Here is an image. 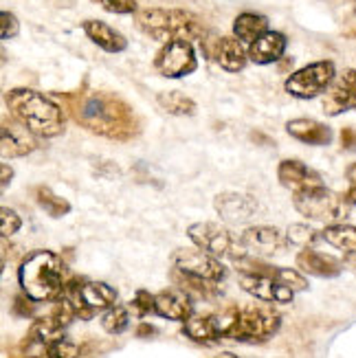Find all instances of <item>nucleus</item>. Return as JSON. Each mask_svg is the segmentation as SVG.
<instances>
[{
  "mask_svg": "<svg viewBox=\"0 0 356 358\" xmlns=\"http://www.w3.org/2000/svg\"><path fill=\"white\" fill-rule=\"evenodd\" d=\"M64 108V113L75 119L77 126L84 130L111 138V141H130L141 132V119L134 113V108L121 95L108 90H86L82 86L77 92L59 95L55 92Z\"/></svg>",
  "mask_w": 356,
  "mask_h": 358,
  "instance_id": "nucleus-1",
  "label": "nucleus"
},
{
  "mask_svg": "<svg viewBox=\"0 0 356 358\" xmlns=\"http://www.w3.org/2000/svg\"><path fill=\"white\" fill-rule=\"evenodd\" d=\"M7 110L15 121L40 138H55L66 130V113L53 97L34 88H13L5 95Z\"/></svg>",
  "mask_w": 356,
  "mask_h": 358,
  "instance_id": "nucleus-2",
  "label": "nucleus"
},
{
  "mask_svg": "<svg viewBox=\"0 0 356 358\" xmlns=\"http://www.w3.org/2000/svg\"><path fill=\"white\" fill-rule=\"evenodd\" d=\"M18 284L34 301H57L66 288L64 262L53 251L29 253L18 266Z\"/></svg>",
  "mask_w": 356,
  "mask_h": 358,
  "instance_id": "nucleus-3",
  "label": "nucleus"
},
{
  "mask_svg": "<svg viewBox=\"0 0 356 358\" xmlns=\"http://www.w3.org/2000/svg\"><path fill=\"white\" fill-rule=\"evenodd\" d=\"M134 22L145 36L159 40L163 44L176 42V40L203 42L209 36L198 15H194L187 9H161V7L138 9L134 13Z\"/></svg>",
  "mask_w": 356,
  "mask_h": 358,
  "instance_id": "nucleus-4",
  "label": "nucleus"
},
{
  "mask_svg": "<svg viewBox=\"0 0 356 358\" xmlns=\"http://www.w3.org/2000/svg\"><path fill=\"white\" fill-rule=\"evenodd\" d=\"M222 338L240 341V343H266L282 328V315L273 308L244 306L229 308L218 315Z\"/></svg>",
  "mask_w": 356,
  "mask_h": 358,
  "instance_id": "nucleus-5",
  "label": "nucleus"
},
{
  "mask_svg": "<svg viewBox=\"0 0 356 358\" xmlns=\"http://www.w3.org/2000/svg\"><path fill=\"white\" fill-rule=\"evenodd\" d=\"M292 205L308 220L326 222L328 227L346 220L352 209V200L346 194L330 192L326 187V189L311 192V194H295L292 196Z\"/></svg>",
  "mask_w": 356,
  "mask_h": 358,
  "instance_id": "nucleus-6",
  "label": "nucleus"
},
{
  "mask_svg": "<svg viewBox=\"0 0 356 358\" xmlns=\"http://www.w3.org/2000/svg\"><path fill=\"white\" fill-rule=\"evenodd\" d=\"M187 238L194 242V246L203 248L213 257L238 259L246 255L242 240L218 222H194L187 227Z\"/></svg>",
  "mask_w": 356,
  "mask_h": 358,
  "instance_id": "nucleus-7",
  "label": "nucleus"
},
{
  "mask_svg": "<svg viewBox=\"0 0 356 358\" xmlns=\"http://www.w3.org/2000/svg\"><path fill=\"white\" fill-rule=\"evenodd\" d=\"M336 80V66L332 59H319L308 64L299 71L292 73L288 80L284 82V90L288 95L297 99H315L323 92H328V88Z\"/></svg>",
  "mask_w": 356,
  "mask_h": 358,
  "instance_id": "nucleus-8",
  "label": "nucleus"
},
{
  "mask_svg": "<svg viewBox=\"0 0 356 358\" xmlns=\"http://www.w3.org/2000/svg\"><path fill=\"white\" fill-rule=\"evenodd\" d=\"M152 66L165 80H180L198 69V57L192 42H167L157 51L152 59Z\"/></svg>",
  "mask_w": 356,
  "mask_h": 358,
  "instance_id": "nucleus-9",
  "label": "nucleus"
},
{
  "mask_svg": "<svg viewBox=\"0 0 356 358\" xmlns=\"http://www.w3.org/2000/svg\"><path fill=\"white\" fill-rule=\"evenodd\" d=\"M172 268H178L183 273L200 277V279H209V282H215V284H220L227 277L225 264L218 257L209 255L207 251H203V248H198V246L176 248V251L172 253Z\"/></svg>",
  "mask_w": 356,
  "mask_h": 358,
  "instance_id": "nucleus-10",
  "label": "nucleus"
},
{
  "mask_svg": "<svg viewBox=\"0 0 356 358\" xmlns=\"http://www.w3.org/2000/svg\"><path fill=\"white\" fill-rule=\"evenodd\" d=\"M203 53L227 73H240L246 62H251L249 49L236 36H207L203 40Z\"/></svg>",
  "mask_w": 356,
  "mask_h": 358,
  "instance_id": "nucleus-11",
  "label": "nucleus"
},
{
  "mask_svg": "<svg viewBox=\"0 0 356 358\" xmlns=\"http://www.w3.org/2000/svg\"><path fill=\"white\" fill-rule=\"evenodd\" d=\"M277 180L292 196L326 189V182H323L321 174L297 159H286L277 165Z\"/></svg>",
  "mask_w": 356,
  "mask_h": 358,
  "instance_id": "nucleus-12",
  "label": "nucleus"
},
{
  "mask_svg": "<svg viewBox=\"0 0 356 358\" xmlns=\"http://www.w3.org/2000/svg\"><path fill=\"white\" fill-rule=\"evenodd\" d=\"M242 246L246 248V253H253L255 257H271L282 253L284 248L288 246L286 242V233H282L280 229L275 227H246L242 231Z\"/></svg>",
  "mask_w": 356,
  "mask_h": 358,
  "instance_id": "nucleus-13",
  "label": "nucleus"
},
{
  "mask_svg": "<svg viewBox=\"0 0 356 358\" xmlns=\"http://www.w3.org/2000/svg\"><path fill=\"white\" fill-rule=\"evenodd\" d=\"M0 150L5 159H22L38 150V136L13 117H5L0 126Z\"/></svg>",
  "mask_w": 356,
  "mask_h": 358,
  "instance_id": "nucleus-14",
  "label": "nucleus"
},
{
  "mask_svg": "<svg viewBox=\"0 0 356 358\" xmlns=\"http://www.w3.org/2000/svg\"><path fill=\"white\" fill-rule=\"evenodd\" d=\"M348 110H356V69H348L339 75L323 99V113L330 117Z\"/></svg>",
  "mask_w": 356,
  "mask_h": 358,
  "instance_id": "nucleus-15",
  "label": "nucleus"
},
{
  "mask_svg": "<svg viewBox=\"0 0 356 358\" xmlns=\"http://www.w3.org/2000/svg\"><path fill=\"white\" fill-rule=\"evenodd\" d=\"M213 209L225 222L238 224V222H246L255 213L257 202L246 194L222 192L213 198Z\"/></svg>",
  "mask_w": 356,
  "mask_h": 358,
  "instance_id": "nucleus-16",
  "label": "nucleus"
},
{
  "mask_svg": "<svg viewBox=\"0 0 356 358\" xmlns=\"http://www.w3.org/2000/svg\"><path fill=\"white\" fill-rule=\"evenodd\" d=\"M240 288L244 292H249L251 297L266 301V303H290L295 292L280 284L273 277H246L240 275Z\"/></svg>",
  "mask_w": 356,
  "mask_h": 358,
  "instance_id": "nucleus-17",
  "label": "nucleus"
},
{
  "mask_svg": "<svg viewBox=\"0 0 356 358\" xmlns=\"http://www.w3.org/2000/svg\"><path fill=\"white\" fill-rule=\"evenodd\" d=\"M154 315H159L161 319L167 321H180L185 323L190 317H194V299L190 294H185L183 290L174 288H165L157 292V308H154Z\"/></svg>",
  "mask_w": 356,
  "mask_h": 358,
  "instance_id": "nucleus-18",
  "label": "nucleus"
},
{
  "mask_svg": "<svg viewBox=\"0 0 356 358\" xmlns=\"http://www.w3.org/2000/svg\"><path fill=\"white\" fill-rule=\"evenodd\" d=\"M297 266L306 275L321 277V279H334L343 273L346 264L328 253L315 251V248H306V251L297 253Z\"/></svg>",
  "mask_w": 356,
  "mask_h": 358,
  "instance_id": "nucleus-19",
  "label": "nucleus"
},
{
  "mask_svg": "<svg viewBox=\"0 0 356 358\" xmlns=\"http://www.w3.org/2000/svg\"><path fill=\"white\" fill-rule=\"evenodd\" d=\"M286 46H288V40L284 34H280V31H266L264 36L257 38L249 46V59L259 66L275 64L277 59L284 57Z\"/></svg>",
  "mask_w": 356,
  "mask_h": 358,
  "instance_id": "nucleus-20",
  "label": "nucleus"
},
{
  "mask_svg": "<svg viewBox=\"0 0 356 358\" xmlns=\"http://www.w3.org/2000/svg\"><path fill=\"white\" fill-rule=\"evenodd\" d=\"M84 34L92 44H97L101 51L106 53H121L128 49V40L123 34H119L117 29H113L108 22L101 20H84L82 22Z\"/></svg>",
  "mask_w": 356,
  "mask_h": 358,
  "instance_id": "nucleus-21",
  "label": "nucleus"
},
{
  "mask_svg": "<svg viewBox=\"0 0 356 358\" xmlns=\"http://www.w3.org/2000/svg\"><path fill=\"white\" fill-rule=\"evenodd\" d=\"M286 132L306 145H330L332 143L330 126L315 119H292L286 123Z\"/></svg>",
  "mask_w": 356,
  "mask_h": 358,
  "instance_id": "nucleus-22",
  "label": "nucleus"
},
{
  "mask_svg": "<svg viewBox=\"0 0 356 358\" xmlns=\"http://www.w3.org/2000/svg\"><path fill=\"white\" fill-rule=\"evenodd\" d=\"M183 334L194 343L211 345L222 338L218 315H194L183 323Z\"/></svg>",
  "mask_w": 356,
  "mask_h": 358,
  "instance_id": "nucleus-23",
  "label": "nucleus"
},
{
  "mask_svg": "<svg viewBox=\"0 0 356 358\" xmlns=\"http://www.w3.org/2000/svg\"><path fill=\"white\" fill-rule=\"evenodd\" d=\"M172 282L178 290L190 294L192 299H203V301H213L220 297V284L209 282V279H200L194 275H187L178 268H172Z\"/></svg>",
  "mask_w": 356,
  "mask_h": 358,
  "instance_id": "nucleus-24",
  "label": "nucleus"
},
{
  "mask_svg": "<svg viewBox=\"0 0 356 358\" xmlns=\"http://www.w3.org/2000/svg\"><path fill=\"white\" fill-rule=\"evenodd\" d=\"M269 29V18L266 15H262V13H253V11H244L240 13L238 18L234 20V36L246 44V49L257 40L266 34Z\"/></svg>",
  "mask_w": 356,
  "mask_h": 358,
  "instance_id": "nucleus-25",
  "label": "nucleus"
},
{
  "mask_svg": "<svg viewBox=\"0 0 356 358\" xmlns=\"http://www.w3.org/2000/svg\"><path fill=\"white\" fill-rule=\"evenodd\" d=\"M321 238L323 242L334 246L336 251L346 253V257H356V227L343 222L328 224L321 229Z\"/></svg>",
  "mask_w": 356,
  "mask_h": 358,
  "instance_id": "nucleus-26",
  "label": "nucleus"
},
{
  "mask_svg": "<svg viewBox=\"0 0 356 358\" xmlns=\"http://www.w3.org/2000/svg\"><path fill=\"white\" fill-rule=\"evenodd\" d=\"M159 106L172 117H192L196 113V101L180 90H165L157 97Z\"/></svg>",
  "mask_w": 356,
  "mask_h": 358,
  "instance_id": "nucleus-27",
  "label": "nucleus"
},
{
  "mask_svg": "<svg viewBox=\"0 0 356 358\" xmlns=\"http://www.w3.org/2000/svg\"><path fill=\"white\" fill-rule=\"evenodd\" d=\"M34 196H36V202L38 205L49 213L51 217H64L66 213H71V202L64 200V198H59L53 189H49V187H36L34 189Z\"/></svg>",
  "mask_w": 356,
  "mask_h": 358,
  "instance_id": "nucleus-28",
  "label": "nucleus"
},
{
  "mask_svg": "<svg viewBox=\"0 0 356 358\" xmlns=\"http://www.w3.org/2000/svg\"><path fill=\"white\" fill-rule=\"evenodd\" d=\"M321 231L313 229L311 224H290L286 229V242L290 246L306 251V248H315L317 242H321Z\"/></svg>",
  "mask_w": 356,
  "mask_h": 358,
  "instance_id": "nucleus-29",
  "label": "nucleus"
},
{
  "mask_svg": "<svg viewBox=\"0 0 356 358\" xmlns=\"http://www.w3.org/2000/svg\"><path fill=\"white\" fill-rule=\"evenodd\" d=\"M234 268L246 277H273L277 271L275 264H269L262 257H251V255H242L234 259Z\"/></svg>",
  "mask_w": 356,
  "mask_h": 358,
  "instance_id": "nucleus-30",
  "label": "nucleus"
},
{
  "mask_svg": "<svg viewBox=\"0 0 356 358\" xmlns=\"http://www.w3.org/2000/svg\"><path fill=\"white\" fill-rule=\"evenodd\" d=\"M130 325V313L126 306H113L111 310H106L101 317V328L108 334H121L126 332V328Z\"/></svg>",
  "mask_w": 356,
  "mask_h": 358,
  "instance_id": "nucleus-31",
  "label": "nucleus"
},
{
  "mask_svg": "<svg viewBox=\"0 0 356 358\" xmlns=\"http://www.w3.org/2000/svg\"><path fill=\"white\" fill-rule=\"evenodd\" d=\"M273 279H277V282L284 284L286 288H290L292 292H304V290H308V286H311V284H308V279L299 271L286 268V266H277Z\"/></svg>",
  "mask_w": 356,
  "mask_h": 358,
  "instance_id": "nucleus-32",
  "label": "nucleus"
},
{
  "mask_svg": "<svg viewBox=\"0 0 356 358\" xmlns=\"http://www.w3.org/2000/svg\"><path fill=\"white\" fill-rule=\"evenodd\" d=\"M128 308L136 317H148V315L154 313V308H157V294H152V292H148L143 288L136 290Z\"/></svg>",
  "mask_w": 356,
  "mask_h": 358,
  "instance_id": "nucleus-33",
  "label": "nucleus"
},
{
  "mask_svg": "<svg viewBox=\"0 0 356 358\" xmlns=\"http://www.w3.org/2000/svg\"><path fill=\"white\" fill-rule=\"evenodd\" d=\"M62 328H69V325L77 319V315H75V308H73V303L66 299V297H62V299H57V301H53V310L49 313Z\"/></svg>",
  "mask_w": 356,
  "mask_h": 358,
  "instance_id": "nucleus-34",
  "label": "nucleus"
},
{
  "mask_svg": "<svg viewBox=\"0 0 356 358\" xmlns=\"http://www.w3.org/2000/svg\"><path fill=\"white\" fill-rule=\"evenodd\" d=\"M80 354H82V348L69 338H62L57 343L46 348V358H80Z\"/></svg>",
  "mask_w": 356,
  "mask_h": 358,
  "instance_id": "nucleus-35",
  "label": "nucleus"
},
{
  "mask_svg": "<svg viewBox=\"0 0 356 358\" xmlns=\"http://www.w3.org/2000/svg\"><path fill=\"white\" fill-rule=\"evenodd\" d=\"M0 217H3V222H0V233H3V238L7 240V238H11V236H15V233L20 231V227H22V217L15 213L13 209H9V207H3L0 209Z\"/></svg>",
  "mask_w": 356,
  "mask_h": 358,
  "instance_id": "nucleus-36",
  "label": "nucleus"
},
{
  "mask_svg": "<svg viewBox=\"0 0 356 358\" xmlns=\"http://www.w3.org/2000/svg\"><path fill=\"white\" fill-rule=\"evenodd\" d=\"M108 13H136V0H92Z\"/></svg>",
  "mask_w": 356,
  "mask_h": 358,
  "instance_id": "nucleus-37",
  "label": "nucleus"
},
{
  "mask_svg": "<svg viewBox=\"0 0 356 358\" xmlns=\"http://www.w3.org/2000/svg\"><path fill=\"white\" fill-rule=\"evenodd\" d=\"M20 31V22L11 11H3L0 13V38L3 40H11L18 36Z\"/></svg>",
  "mask_w": 356,
  "mask_h": 358,
  "instance_id": "nucleus-38",
  "label": "nucleus"
},
{
  "mask_svg": "<svg viewBox=\"0 0 356 358\" xmlns=\"http://www.w3.org/2000/svg\"><path fill=\"white\" fill-rule=\"evenodd\" d=\"M11 313L15 317H22V319L34 317V299L27 297L24 292H18L11 301Z\"/></svg>",
  "mask_w": 356,
  "mask_h": 358,
  "instance_id": "nucleus-39",
  "label": "nucleus"
},
{
  "mask_svg": "<svg viewBox=\"0 0 356 358\" xmlns=\"http://www.w3.org/2000/svg\"><path fill=\"white\" fill-rule=\"evenodd\" d=\"M341 148L343 150H356V130L354 128H343L341 130Z\"/></svg>",
  "mask_w": 356,
  "mask_h": 358,
  "instance_id": "nucleus-40",
  "label": "nucleus"
},
{
  "mask_svg": "<svg viewBox=\"0 0 356 358\" xmlns=\"http://www.w3.org/2000/svg\"><path fill=\"white\" fill-rule=\"evenodd\" d=\"M134 334L138 338H152V336H157V328H154V325H150V323H138Z\"/></svg>",
  "mask_w": 356,
  "mask_h": 358,
  "instance_id": "nucleus-41",
  "label": "nucleus"
},
{
  "mask_svg": "<svg viewBox=\"0 0 356 358\" xmlns=\"http://www.w3.org/2000/svg\"><path fill=\"white\" fill-rule=\"evenodd\" d=\"M0 174H3V178H0V185L7 187L11 182V178H13V169L7 163H3V165H0Z\"/></svg>",
  "mask_w": 356,
  "mask_h": 358,
  "instance_id": "nucleus-42",
  "label": "nucleus"
},
{
  "mask_svg": "<svg viewBox=\"0 0 356 358\" xmlns=\"http://www.w3.org/2000/svg\"><path fill=\"white\" fill-rule=\"evenodd\" d=\"M346 178L350 182V189H356V163H352L348 169H346Z\"/></svg>",
  "mask_w": 356,
  "mask_h": 358,
  "instance_id": "nucleus-43",
  "label": "nucleus"
},
{
  "mask_svg": "<svg viewBox=\"0 0 356 358\" xmlns=\"http://www.w3.org/2000/svg\"><path fill=\"white\" fill-rule=\"evenodd\" d=\"M343 264H346V266L356 275V257H346V259H343Z\"/></svg>",
  "mask_w": 356,
  "mask_h": 358,
  "instance_id": "nucleus-44",
  "label": "nucleus"
},
{
  "mask_svg": "<svg viewBox=\"0 0 356 358\" xmlns=\"http://www.w3.org/2000/svg\"><path fill=\"white\" fill-rule=\"evenodd\" d=\"M215 358H240V356H236L234 352H220Z\"/></svg>",
  "mask_w": 356,
  "mask_h": 358,
  "instance_id": "nucleus-45",
  "label": "nucleus"
},
{
  "mask_svg": "<svg viewBox=\"0 0 356 358\" xmlns=\"http://www.w3.org/2000/svg\"><path fill=\"white\" fill-rule=\"evenodd\" d=\"M348 198L352 200V205L356 207V189H350V192H348Z\"/></svg>",
  "mask_w": 356,
  "mask_h": 358,
  "instance_id": "nucleus-46",
  "label": "nucleus"
},
{
  "mask_svg": "<svg viewBox=\"0 0 356 358\" xmlns=\"http://www.w3.org/2000/svg\"><path fill=\"white\" fill-rule=\"evenodd\" d=\"M346 38H356V29H350L348 34H346Z\"/></svg>",
  "mask_w": 356,
  "mask_h": 358,
  "instance_id": "nucleus-47",
  "label": "nucleus"
},
{
  "mask_svg": "<svg viewBox=\"0 0 356 358\" xmlns=\"http://www.w3.org/2000/svg\"><path fill=\"white\" fill-rule=\"evenodd\" d=\"M20 358H44V356H20Z\"/></svg>",
  "mask_w": 356,
  "mask_h": 358,
  "instance_id": "nucleus-48",
  "label": "nucleus"
},
{
  "mask_svg": "<svg viewBox=\"0 0 356 358\" xmlns=\"http://www.w3.org/2000/svg\"><path fill=\"white\" fill-rule=\"evenodd\" d=\"M354 13H356V0H354Z\"/></svg>",
  "mask_w": 356,
  "mask_h": 358,
  "instance_id": "nucleus-49",
  "label": "nucleus"
}]
</instances>
